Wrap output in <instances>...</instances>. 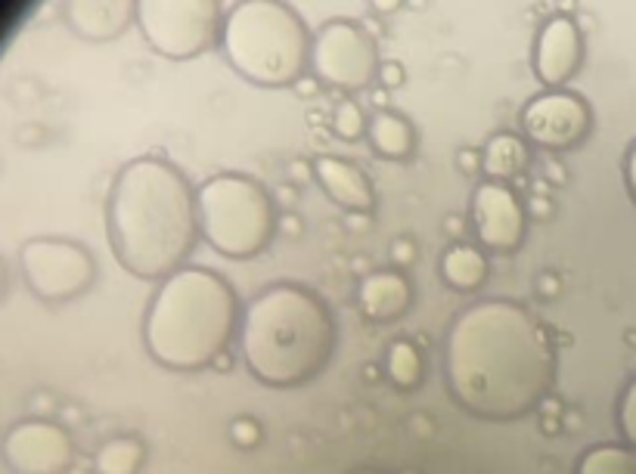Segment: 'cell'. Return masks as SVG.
<instances>
[{
    "label": "cell",
    "instance_id": "1",
    "mask_svg": "<svg viewBox=\"0 0 636 474\" xmlns=\"http://www.w3.org/2000/svg\"><path fill=\"white\" fill-rule=\"evenodd\" d=\"M445 375L466 413L513 422L544 403L556 379V354L531 313L494 297L454 320L445 341Z\"/></svg>",
    "mask_w": 636,
    "mask_h": 474
},
{
    "label": "cell",
    "instance_id": "2",
    "mask_svg": "<svg viewBox=\"0 0 636 474\" xmlns=\"http://www.w3.org/2000/svg\"><path fill=\"white\" fill-rule=\"evenodd\" d=\"M109 245L137 280H168L199 236L196 190L165 159H133L119 171L106 205Z\"/></svg>",
    "mask_w": 636,
    "mask_h": 474
},
{
    "label": "cell",
    "instance_id": "3",
    "mask_svg": "<svg viewBox=\"0 0 636 474\" xmlns=\"http://www.w3.org/2000/svg\"><path fill=\"white\" fill-rule=\"evenodd\" d=\"M332 351L336 320L305 285H270L239 320V354L267 387L308 385L326 370Z\"/></svg>",
    "mask_w": 636,
    "mask_h": 474
},
{
    "label": "cell",
    "instance_id": "4",
    "mask_svg": "<svg viewBox=\"0 0 636 474\" xmlns=\"http://www.w3.org/2000/svg\"><path fill=\"white\" fill-rule=\"evenodd\" d=\"M230 282L206 268H180L149 301L143 341L149 356L175 372H196L218 360L239 329Z\"/></svg>",
    "mask_w": 636,
    "mask_h": 474
},
{
    "label": "cell",
    "instance_id": "5",
    "mask_svg": "<svg viewBox=\"0 0 636 474\" xmlns=\"http://www.w3.org/2000/svg\"><path fill=\"white\" fill-rule=\"evenodd\" d=\"M221 47L230 65L261 88L296 84L311 62V31L280 0H242L223 16Z\"/></svg>",
    "mask_w": 636,
    "mask_h": 474
},
{
    "label": "cell",
    "instance_id": "6",
    "mask_svg": "<svg viewBox=\"0 0 636 474\" xmlns=\"http://www.w3.org/2000/svg\"><path fill=\"white\" fill-rule=\"evenodd\" d=\"M199 236L223 258H255L277 230V208L261 183L242 174H215L196 190Z\"/></svg>",
    "mask_w": 636,
    "mask_h": 474
},
{
    "label": "cell",
    "instance_id": "7",
    "mask_svg": "<svg viewBox=\"0 0 636 474\" xmlns=\"http://www.w3.org/2000/svg\"><path fill=\"white\" fill-rule=\"evenodd\" d=\"M137 29L165 60H192L218 41L221 3L215 0H137Z\"/></svg>",
    "mask_w": 636,
    "mask_h": 474
},
{
    "label": "cell",
    "instance_id": "8",
    "mask_svg": "<svg viewBox=\"0 0 636 474\" xmlns=\"http://www.w3.org/2000/svg\"><path fill=\"white\" fill-rule=\"evenodd\" d=\"M311 69L329 88H367L379 72L376 44L351 19H329L311 38Z\"/></svg>",
    "mask_w": 636,
    "mask_h": 474
},
{
    "label": "cell",
    "instance_id": "9",
    "mask_svg": "<svg viewBox=\"0 0 636 474\" xmlns=\"http://www.w3.org/2000/svg\"><path fill=\"white\" fill-rule=\"evenodd\" d=\"M22 264L29 273L31 289L47 301L81 295L97 276L93 258L78 242H66V239L29 242V249L22 252Z\"/></svg>",
    "mask_w": 636,
    "mask_h": 474
},
{
    "label": "cell",
    "instance_id": "10",
    "mask_svg": "<svg viewBox=\"0 0 636 474\" xmlns=\"http://www.w3.org/2000/svg\"><path fill=\"white\" fill-rule=\"evenodd\" d=\"M521 134L540 149H572L590 134L593 112L572 90H544L521 109Z\"/></svg>",
    "mask_w": 636,
    "mask_h": 474
},
{
    "label": "cell",
    "instance_id": "11",
    "mask_svg": "<svg viewBox=\"0 0 636 474\" xmlns=\"http://www.w3.org/2000/svg\"><path fill=\"white\" fill-rule=\"evenodd\" d=\"M473 226L478 242L490 252H513L525 239V208L518 195L497 180L475 186Z\"/></svg>",
    "mask_w": 636,
    "mask_h": 474
},
{
    "label": "cell",
    "instance_id": "12",
    "mask_svg": "<svg viewBox=\"0 0 636 474\" xmlns=\"http://www.w3.org/2000/svg\"><path fill=\"white\" fill-rule=\"evenodd\" d=\"M3 453L19 474H62L74 456L69 434L50 422L16 425L3 444Z\"/></svg>",
    "mask_w": 636,
    "mask_h": 474
},
{
    "label": "cell",
    "instance_id": "13",
    "mask_svg": "<svg viewBox=\"0 0 636 474\" xmlns=\"http://www.w3.org/2000/svg\"><path fill=\"white\" fill-rule=\"evenodd\" d=\"M584 38L572 16H549L537 31L534 44V74L547 90H563L580 69Z\"/></svg>",
    "mask_w": 636,
    "mask_h": 474
},
{
    "label": "cell",
    "instance_id": "14",
    "mask_svg": "<svg viewBox=\"0 0 636 474\" xmlns=\"http://www.w3.org/2000/svg\"><path fill=\"white\" fill-rule=\"evenodd\" d=\"M311 168L317 183L336 205L348 211H370L376 202L372 183L355 162H345L339 155H317Z\"/></svg>",
    "mask_w": 636,
    "mask_h": 474
},
{
    "label": "cell",
    "instance_id": "15",
    "mask_svg": "<svg viewBox=\"0 0 636 474\" xmlns=\"http://www.w3.org/2000/svg\"><path fill=\"white\" fill-rule=\"evenodd\" d=\"M410 297H414L410 282L404 280L398 270H376L357 285V304L364 316H370L376 323H391L404 316L410 307Z\"/></svg>",
    "mask_w": 636,
    "mask_h": 474
},
{
    "label": "cell",
    "instance_id": "16",
    "mask_svg": "<svg viewBox=\"0 0 636 474\" xmlns=\"http://www.w3.org/2000/svg\"><path fill=\"white\" fill-rule=\"evenodd\" d=\"M72 26L90 41H112L116 34L128 29L137 16V3L121 0H97V3H72L69 7Z\"/></svg>",
    "mask_w": 636,
    "mask_h": 474
},
{
    "label": "cell",
    "instance_id": "17",
    "mask_svg": "<svg viewBox=\"0 0 636 474\" xmlns=\"http://www.w3.org/2000/svg\"><path fill=\"white\" fill-rule=\"evenodd\" d=\"M367 140L376 155L388 162H404L416 149V131L398 112H376L367 124Z\"/></svg>",
    "mask_w": 636,
    "mask_h": 474
},
{
    "label": "cell",
    "instance_id": "18",
    "mask_svg": "<svg viewBox=\"0 0 636 474\" xmlns=\"http://www.w3.org/2000/svg\"><path fill=\"white\" fill-rule=\"evenodd\" d=\"M441 280L454 289V292H475L488 280V258L478 245L469 242H454L445 254H441Z\"/></svg>",
    "mask_w": 636,
    "mask_h": 474
},
{
    "label": "cell",
    "instance_id": "19",
    "mask_svg": "<svg viewBox=\"0 0 636 474\" xmlns=\"http://www.w3.org/2000/svg\"><path fill=\"white\" fill-rule=\"evenodd\" d=\"M525 164H528V143L516 134H494L481 149V171L497 183L521 174Z\"/></svg>",
    "mask_w": 636,
    "mask_h": 474
},
{
    "label": "cell",
    "instance_id": "20",
    "mask_svg": "<svg viewBox=\"0 0 636 474\" xmlns=\"http://www.w3.org/2000/svg\"><path fill=\"white\" fill-rule=\"evenodd\" d=\"M143 456L147 450L140 441L133 437H116L97 450L93 456V472L97 474H137L140 465H143Z\"/></svg>",
    "mask_w": 636,
    "mask_h": 474
},
{
    "label": "cell",
    "instance_id": "21",
    "mask_svg": "<svg viewBox=\"0 0 636 474\" xmlns=\"http://www.w3.org/2000/svg\"><path fill=\"white\" fill-rule=\"evenodd\" d=\"M577 474H636V450L627 444H603L587 450Z\"/></svg>",
    "mask_w": 636,
    "mask_h": 474
},
{
    "label": "cell",
    "instance_id": "22",
    "mask_svg": "<svg viewBox=\"0 0 636 474\" xmlns=\"http://www.w3.org/2000/svg\"><path fill=\"white\" fill-rule=\"evenodd\" d=\"M385 372L398 387H414L423 379V354L414 341H395L385 354Z\"/></svg>",
    "mask_w": 636,
    "mask_h": 474
},
{
    "label": "cell",
    "instance_id": "23",
    "mask_svg": "<svg viewBox=\"0 0 636 474\" xmlns=\"http://www.w3.org/2000/svg\"><path fill=\"white\" fill-rule=\"evenodd\" d=\"M367 124H370V121L364 119L360 105L351 103V100H341V103L336 105V112H332V131H336V137H341V140L364 137L367 134Z\"/></svg>",
    "mask_w": 636,
    "mask_h": 474
},
{
    "label": "cell",
    "instance_id": "24",
    "mask_svg": "<svg viewBox=\"0 0 636 474\" xmlns=\"http://www.w3.org/2000/svg\"><path fill=\"white\" fill-rule=\"evenodd\" d=\"M618 431H622L624 444L636 450V379L624 387L622 401H618Z\"/></svg>",
    "mask_w": 636,
    "mask_h": 474
},
{
    "label": "cell",
    "instance_id": "25",
    "mask_svg": "<svg viewBox=\"0 0 636 474\" xmlns=\"http://www.w3.org/2000/svg\"><path fill=\"white\" fill-rule=\"evenodd\" d=\"M230 434H233V441H237L239 446H255L261 441V428H258V422L249 418V415H246V418H237Z\"/></svg>",
    "mask_w": 636,
    "mask_h": 474
},
{
    "label": "cell",
    "instance_id": "26",
    "mask_svg": "<svg viewBox=\"0 0 636 474\" xmlns=\"http://www.w3.org/2000/svg\"><path fill=\"white\" fill-rule=\"evenodd\" d=\"M624 183H627V193H630V202L636 205V140L624 152Z\"/></svg>",
    "mask_w": 636,
    "mask_h": 474
},
{
    "label": "cell",
    "instance_id": "27",
    "mask_svg": "<svg viewBox=\"0 0 636 474\" xmlns=\"http://www.w3.org/2000/svg\"><path fill=\"white\" fill-rule=\"evenodd\" d=\"M391 258H395V264H407V261L414 258V245H410L407 239H398V242L391 245Z\"/></svg>",
    "mask_w": 636,
    "mask_h": 474
},
{
    "label": "cell",
    "instance_id": "28",
    "mask_svg": "<svg viewBox=\"0 0 636 474\" xmlns=\"http://www.w3.org/2000/svg\"><path fill=\"white\" fill-rule=\"evenodd\" d=\"M364 474H376V472H364Z\"/></svg>",
    "mask_w": 636,
    "mask_h": 474
}]
</instances>
